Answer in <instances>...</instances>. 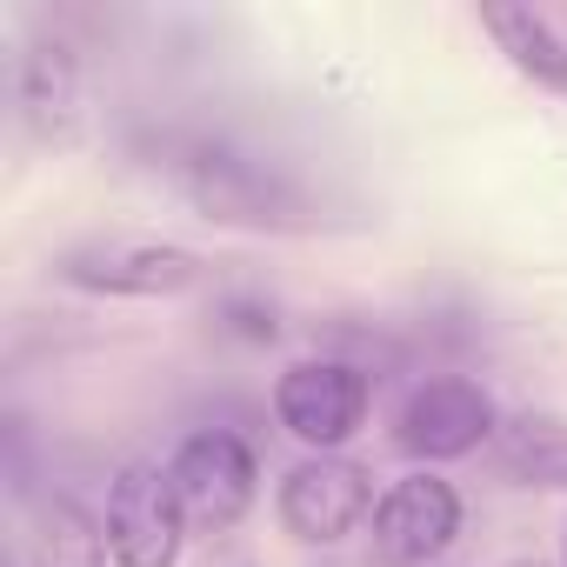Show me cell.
Returning <instances> with one entry per match:
<instances>
[{"label":"cell","mask_w":567,"mask_h":567,"mask_svg":"<svg viewBox=\"0 0 567 567\" xmlns=\"http://www.w3.org/2000/svg\"><path fill=\"white\" fill-rule=\"evenodd\" d=\"M461 534V494L441 474H408L374 507V560L381 567H427Z\"/></svg>","instance_id":"obj_4"},{"label":"cell","mask_w":567,"mask_h":567,"mask_svg":"<svg viewBox=\"0 0 567 567\" xmlns=\"http://www.w3.org/2000/svg\"><path fill=\"white\" fill-rule=\"evenodd\" d=\"M274 414L308 447H341L368 421V374L348 368V361H301V368L280 374Z\"/></svg>","instance_id":"obj_7"},{"label":"cell","mask_w":567,"mask_h":567,"mask_svg":"<svg viewBox=\"0 0 567 567\" xmlns=\"http://www.w3.org/2000/svg\"><path fill=\"white\" fill-rule=\"evenodd\" d=\"M107 554H114L107 534L68 494L34 507V567H107Z\"/></svg>","instance_id":"obj_12"},{"label":"cell","mask_w":567,"mask_h":567,"mask_svg":"<svg viewBox=\"0 0 567 567\" xmlns=\"http://www.w3.org/2000/svg\"><path fill=\"white\" fill-rule=\"evenodd\" d=\"M54 274L68 288L87 295H134V301H161V295H187L200 280V254L174 247V240H134V234H107V240H81L54 260Z\"/></svg>","instance_id":"obj_2"},{"label":"cell","mask_w":567,"mask_h":567,"mask_svg":"<svg viewBox=\"0 0 567 567\" xmlns=\"http://www.w3.org/2000/svg\"><path fill=\"white\" fill-rule=\"evenodd\" d=\"M487 434H494V401H487V388H474L461 374L421 381L401 401V421H394V441L408 454H421V461H461Z\"/></svg>","instance_id":"obj_8"},{"label":"cell","mask_w":567,"mask_h":567,"mask_svg":"<svg viewBox=\"0 0 567 567\" xmlns=\"http://www.w3.org/2000/svg\"><path fill=\"white\" fill-rule=\"evenodd\" d=\"M21 107H28V127L41 141H68L74 134L81 81H74V61L61 48H34L28 54V68H21Z\"/></svg>","instance_id":"obj_11"},{"label":"cell","mask_w":567,"mask_h":567,"mask_svg":"<svg viewBox=\"0 0 567 567\" xmlns=\"http://www.w3.org/2000/svg\"><path fill=\"white\" fill-rule=\"evenodd\" d=\"M194 567H254V560H247L240 547H207V554H200Z\"/></svg>","instance_id":"obj_13"},{"label":"cell","mask_w":567,"mask_h":567,"mask_svg":"<svg viewBox=\"0 0 567 567\" xmlns=\"http://www.w3.org/2000/svg\"><path fill=\"white\" fill-rule=\"evenodd\" d=\"M181 494L167 467H127L107 494V547L121 567H174L181 560Z\"/></svg>","instance_id":"obj_5"},{"label":"cell","mask_w":567,"mask_h":567,"mask_svg":"<svg viewBox=\"0 0 567 567\" xmlns=\"http://www.w3.org/2000/svg\"><path fill=\"white\" fill-rule=\"evenodd\" d=\"M8 567H14V560H8Z\"/></svg>","instance_id":"obj_15"},{"label":"cell","mask_w":567,"mask_h":567,"mask_svg":"<svg viewBox=\"0 0 567 567\" xmlns=\"http://www.w3.org/2000/svg\"><path fill=\"white\" fill-rule=\"evenodd\" d=\"M494 454H501V474L520 487H567V421L554 414H514Z\"/></svg>","instance_id":"obj_10"},{"label":"cell","mask_w":567,"mask_h":567,"mask_svg":"<svg viewBox=\"0 0 567 567\" xmlns=\"http://www.w3.org/2000/svg\"><path fill=\"white\" fill-rule=\"evenodd\" d=\"M368 507H374V481L361 461H341V454H315L280 481V520H288L295 540H315V547H334L341 534H354Z\"/></svg>","instance_id":"obj_6"},{"label":"cell","mask_w":567,"mask_h":567,"mask_svg":"<svg viewBox=\"0 0 567 567\" xmlns=\"http://www.w3.org/2000/svg\"><path fill=\"white\" fill-rule=\"evenodd\" d=\"M481 21H487V34L501 41V54H507L534 87L567 94V41H560L534 8H487Z\"/></svg>","instance_id":"obj_9"},{"label":"cell","mask_w":567,"mask_h":567,"mask_svg":"<svg viewBox=\"0 0 567 567\" xmlns=\"http://www.w3.org/2000/svg\"><path fill=\"white\" fill-rule=\"evenodd\" d=\"M167 474H174V494H181L187 527H200V534H227L254 507V481H260L254 447L240 434H227V427L187 434L181 454L167 461Z\"/></svg>","instance_id":"obj_3"},{"label":"cell","mask_w":567,"mask_h":567,"mask_svg":"<svg viewBox=\"0 0 567 567\" xmlns=\"http://www.w3.org/2000/svg\"><path fill=\"white\" fill-rule=\"evenodd\" d=\"M161 167L207 220H227V227H308L315 220L308 194L288 174H274L220 141H181V147H167Z\"/></svg>","instance_id":"obj_1"},{"label":"cell","mask_w":567,"mask_h":567,"mask_svg":"<svg viewBox=\"0 0 567 567\" xmlns=\"http://www.w3.org/2000/svg\"><path fill=\"white\" fill-rule=\"evenodd\" d=\"M514 567H540V560H514Z\"/></svg>","instance_id":"obj_14"}]
</instances>
